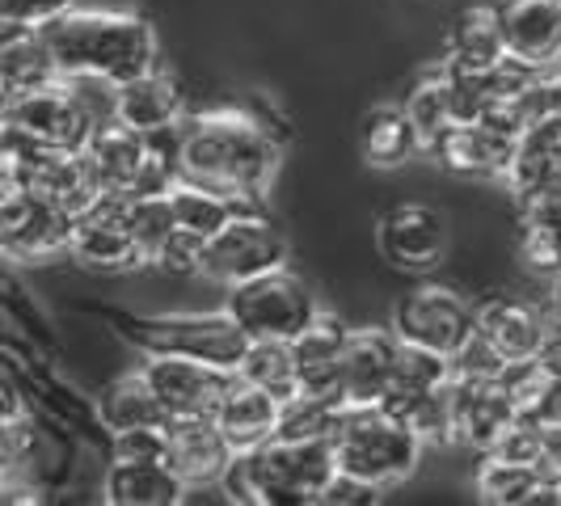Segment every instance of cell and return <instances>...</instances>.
Wrapping results in <instances>:
<instances>
[{"label":"cell","instance_id":"6da1fadb","mask_svg":"<svg viewBox=\"0 0 561 506\" xmlns=\"http://www.w3.org/2000/svg\"><path fill=\"white\" fill-rule=\"evenodd\" d=\"M275 169H279V136H271L262 114L220 106L182 118V140H178L182 177L257 203Z\"/></svg>","mask_w":561,"mask_h":506},{"label":"cell","instance_id":"7a4b0ae2","mask_svg":"<svg viewBox=\"0 0 561 506\" xmlns=\"http://www.w3.org/2000/svg\"><path fill=\"white\" fill-rule=\"evenodd\" d=\"M64 77H106L127 84L157 68V30L131 9H72L47 30Z\"/></svg>","mask_w":561,"mask_h":506},{"label":"cell","instance_id":"3957f363","mask_svg":"<svg viewBox=\"0 0 561 506\" xmlns=\"http://www.w3.org/2000/svg\"><path fill=\"white\" fill-rule=\"evenodd\" d=\"M337 478V456L330 439H266L237 451L225 473L228 503L305 506L321 503L325 485Z\"/></svg>","mask_w":561,"mask_h":506},{"label":"cell","instance_id":"277c9868","mask_svg":"<svg viewBox=\"0 0 561 506\" xmlns=\"http://www.w3.org/2000/svg\"><path fill=\"white\" fill-rule=\"evenodd\" d=\"M98 317L111 325L127 346L140 355H182V359H203L237 371L245 359L250 334L232 321V312H123L98 309Z\"/></svg>","mask_w":561,"mask_h":506},{"label":"cell","instance_id":"5b68a950","mask_svg":"<svg viewBox=\"0 0 561 506\" xmlns=\"http://www.w3.org/2000/svg\"><path fill=\"white\" fill-rule=\"evenodd\" d=\"M330 444H334L342 473L364 478L380 490L401 485L410 478L419 469L422 448H426L419 435L397 414H389L385 405H346Z\"/></svg>","mask_w":561,"mask_h":506},{"label":"cell","instance_id":"8992f818","mask_svg":"<svg viewBox=\"0 0 561 506\" xmlns=\"http://www.w3.org/2000/svg\"><path fill=\"white\" fill-rule=\"evenodd\" d=\"M225 309L232 312V321L250 337H283V342H291L321 312V304L312 300L305 279H296L291 271L279 266V271L253 275L245 283H232Z\"/></svg>","mask_w":561,"mask_h":506},{"label":"cell","instance_id":"52a82bcc","mask_svg":"<svg viewBox=\"0 0 561 506\" xmlns=\"http://www.w3.org/2000/svg\"><path fill=\"white\" fill-rule=\"evenodd\" d=\"M478 330V304H469L448 283H419L393 304V334L410 346L456 359Z\"/></svg>","mask_w":561,"mask_h":506},{"label":"cell","instance_id":"ba28073f","mask_svg":"<svg viewBox=\"0 0 561 506\" xmlns=\"http://www.w3.org/2000/svg\"><path fill=\"white\" fill-rule=\"evenodd\" d=\"M0 250L9 262H43L72 250L77 216L26 186H0Z\"/></svg>","mask_w":561,"mask_h":506},{"label":"cell","instance_id":"9c48e42d","mask_svg":"<svg viewBox=\"0 0 561 506\" xmlns=\"http://www.w3.org/2000/svg\"><path fill=\"white\" fill-rule=\"evenodd\" d=\"M127 207H131V195L102 191L93 198V207L77 216L68 257L84 271H93V275H127V271L148 266L140 241L127 228Z\"/></svg>","mask_w":561,"mask_h":506},{"label":"cell","instance_id":"30bf717a","mask_svg":"<svg viewBox=\"0 0 561 506\" xmlns=\"http://www.w3.org/2000/svg\"><path fill=\"white\" fill-rule=\"evenodd\" d=\"M4 127L22 131L26 140L43 143V148H59V152H84V143L98 131V123L81 111V102L72 97L64 77L34 89V93L9 97L4 102Z\"/></svg>","mask_w":561,"mask_h":506},{"label":"cell","instance_id":"8fae6325","mask_svg":"<svg viewBox=\"0 0 561 506\" xmlns=\"http://www.w3.org/2000/svg\"><path fill=\"white\" fill-rule=\"evenodd\" d=\"M287 262V237L283 228L262 216V211H245L237 216L232 225L207 241V279L225 283H245L253 275H266V271H279Z\"/></svg>","mask_w":561,"mask_h":506},{"label":"cell","instance_id":"7c38bea8","mask_svg":"<svg viewBox=\"0 0 561 506\" xmlns=\"http://www.w3.org/2000/svg\"><path fill=\"white\" fill-rule=\"evenodd\" d=\"M448 220L431 203H397L376 220V253L405 275H426L448 257Z\"/></svg>","mask_w":561,"mask_h":506},{"label":"cell","instance_id":"4fadbf2b","mask_svg":"<svg viewBox=\"0 0 561 506\" xmlns=\"http://www.w3.org/2000/svg\"><path fill=\"white\" fill-rule=\"evenodd\" d=\"M140 367L148 371L157 396L165 401L169 418H216L220 401L237 384V371L182 355H148Z\"/></svg>","mask_w":561,"mask_h":506},{"label":"cell","instance_id":"5bb4252c","mask_svg":"<svg viewBox=\"0 0 561 506\" xmlns=\"http://www.w3.org/2000/svg\"><path fill=\"white\" fill-rule=\"evenodd\" d=\"M451 405H456V444L490 456L494 444L511 430L515 401L503 376H451Z\"/></svg>","mask_w":561,"mask_h":506},{"label":"cell","instance_id":"9a60e30c","mask_svg":"<svg viewBox=\"0 0 561 506\" xmlns=\"http://www.w3.org/2000/svg\"><path fill=\"white\" fill-rule=\"evenodd\" d=\"M397 355H401V337L393 325H359L351 330L346 355H342V396L346 405H385V396L393 389Z\"/></svg>","mask_w":561,"mask_h":506},{"label":"cell","instance_id":"2e32d148","mask_svg":"<svg viewBox=\"0 0 561 506\" xmlns=\"http://www.w3.org/2000/svg\"><path fill=\"white\" fill-rule=\"evenodd\" d=\"M431 152L456 177H511L515 152H519V136H511L503 127L478 118V123H456V127H448Z\"/></svg>","mask_w":561,"mask_h":506},{"label":"cell","instance_id":"e0dca14e","mask_svg":"<svg viewBox=\"0 0 561 506\" xmlns=\"http://www.w3.org/2000/svg\"><path fill=\"white\" fill-rule=\"evenodd\" d=\"M478 334L503 355L506 367L540 359L545 346V312L524 296H485L478 300Z\"/></svg>","mask_w":561,"mask_h":506},{"label":"cell","instance_id":"ac0fdd59","mask_svg":"<svg viewBox=\"0 0 561 506\" xmlns=\"http://www.w3.org/2000/svg\"><path fill=\"white\" fill-rule=\"evenodd\" d=\"M169 451L165 464L186 485H216L225 481L237 448L228 444L216 418H169Z\"/></svg>","mask_w":561,"mask_h":506},{"label":"cell","instance_id":"d6986e66","mask_svg":"<svg viewBox=\"0 0 561 506\" xmlns=\"http://www.w3.org/2000/svg\"><path fill=\"white\" fill-rule=\"evenodd\" d=\"M506 51L533 68L561 64V0H499Z\"/></svg>","mask_w":561,"mask_h":506},{"label":"cell","instance_id":"ffe728a7","mask_svg":"<svg viewBox=\"0 0 561 506\" xmlns=\"http://www.w3.org/2000/svg\"><path fill=\"white\" fill-rule=\"evenodd\" d=\"M346 342H351V330H346V321L330 309H321L300 334L291 337L300 389L342 396V355H346Z\"/></svg>","mask_w":561,"mask_h":506},{"label":"cell","instance_id":"44dd1931","mask_svg":"<svg viewBox=\"0 0 561 506\" xmlns=\"http://www.w3.org/2000/svg\"><path fill=\"white\" fill-rule=\"evenodd\" d=\"M456 72L465 77H490L499 64L511 59L503 38V22H499V4H473L465 9L448 30V47H444Z\"/></svg>","mask_w":561,"mask_h":506},{"label":"cell","instance_id":"7402d4cb","mask_svg":"<svg viewBox=\"0 0 561 506\" xmlns=\"http://www.w3.org/2000/svg\"><path fill=\"white\" fill-rule=\"evenodd\" d=\"M191 485L165 460H111L102 473V498L111 506H182Z\"/></svg>","mask_w":561,"mask_h":506},{"label":"cell","instance_id":"603a6c76","mask_svg":"<svg viewBox=\"0 0 561 506\" xmlns=\"http://www.w3.org/2000/svg\"><path fill=\"white\" fill-rule=\"evenodd\" d=\"M182 118H186V89L178 84V77H169L161 68H152V72H144L118 89V123L136 127L144 136L178 127Z\"/></svg>","mask_w":561,"mask_h":506},{"label":"cell","instance_id":"cb8c5ba5","mask_svg":"<svg viewBox=\"0 0 561 506\" xmlns=\"http://www.w3.org/2000/svg\"><path fill=\"white\" fill-rule=\"evenodd\" d=\"M359 152H364V161L371 169H397L405 161H414L419 152H426L405 102L401 106L380 102V106L364 111V118H359Z\"/></svg>","mask_w":561,"mask_h":506},{"label":"cell","instance_id":"d4e9b609","mask_svg":"<svg viewBox=\"0 0 561 506\" xmlns=\"http://www.w3.org/2000/svg\"><path fill=\"white\" fill-rule=\"evenodd\" d=\"M279 410H283V396L266 393V389H257V384L237 376V384L228 389V396L220 401V410H216V422H220V430L228 435L232 448L250 451L257 444H266V439H275Z\"/></svg>","mask_w":561,"mask_h":506},{"label":"cell","instance_id":"484cf974","mask_svg":"<svg viewBox=\"0 0 561 506\" xmlns=\"http://www.w3.org/2000/svg\"><path fill=\"white\" fill-rule=\"evenodd\" d=\"M169 203H173V216H178V228L195 232L203 241L220 237L237 216L245 211H262L253 198H232L216 186H203V182H191V177H173L169 182Z\"/></svg>","mask_w":561,"mask_h":506},{"label":"cell","instance_id":"4316f807","mask_svg":"<svg viewBox=\"0 0 561 506\" xmlns=\"http://www.w3.org/2000/svg\"><path fill=\"white\" fill-rule=\"evenodd\" d=\"M98 414L106 422V430L118 435V430H136V426H165L169 410L165 401L157 396L148 371L136 367V371H118L114 380H106L98 389Z\"/></svg>","mask_w":561,"mask_h":506},{"label":"cell","instance_id":"83f0119b","mask_svg":"<svg viewBox=\"0 0 561 506\" xmlns=\"http://www.w3.org/2000/svg\"><path fill=\"white\" fill-rule=\"evenodd\" d=\"M59 59L47 43V34H22V30H4L0 43V84H4V102L34 93L43 84L59 81Z\"/></svg>","mask_w":561,"mask_h":506},{"label":"cell","instance_id":"f1b7e54d","mask_svg":"<svg viewBox=\"0 0 561 506\" xmlns=\"http://www.w3.org/2000/svg\"><path fill=\"white\" fill-rule=\"evenodd\" d=\"M549 481V464H524L506 456H485L473 478V494L485 506H524L540 503V490Z\"/></svg>","mask_w":561,"mask_h":506},{"label":"cell","instance_id":"f546056e","mask_svg":"<svg viewBox=\"0 0 561 506\" xmlns=\"http://www.w3.org/2000/svg\"><path fill=\"white\" fill-rule=\"evenodd\" d=\"M241 380H250L257 389L275 396L300 393V371H296V355H291V342L283 337H250L245 346V359L237 367Z\"/></svg>","mask_w":561,"mask_h":506},{"label":"cell","instance_id":"4dcf8cb0","mask_svg":"<svg viewBox=\"0 0 561 506\" xmlns=\"http://www.w3.org/2000/svg\"><path fill=\"white\" fill-rule=\"evenodd\" d=\"M346 410V396L337 393H300L283 396V410H279V439H330L334 435L337 418Z\"/></svg>","mask_w":561,"mask_h":506},{"label":"cell","instance_id":"1f68e13d","mask_svg":"<svg viewBox=\"0 0 561 506\" xmlns=\"http://www.w3.org/2000/svg\"><path fill=\"white\" fill-rule=\"evenodd\" d=\"M127 228H131V237L140 241L144 257H148V266H152V257L161 253V245L178 232V216H173L169 191H144V195H131Z\"/></svg>","mask_w":561,"mask_h":506},{"label":"cell","instance_id":"d6a6232c","mask_svg":"<svg viewBox=\"0 0 561 506\" xmlns=\"http://www.w3.org/2000/svg\"><path fill=\"white\" fill-rule=\"evenodd\" d=\"M72 9H77V0H0L4 30H22V34H47Z\"/></svg>","mask_w":561,"mask_h":506},{"label":"cell","instance_id":"836d02e7","mask_svg":"<svg viewBox=\"0 0 561 506\" xmlns=\"http://www.w3.org/2000/svg\"><path fill=\"white\" fill-rule=\"evenodd\" d=\"M152 266H157L161 275H173V279L203 275V271H207V241L195 237V232H186V228H178L165 245H161V253L152 257Z\"/></svg>","mask_w":561,"mask_h":506},{"label":"cell","instance_id":"e575fe53","mask_svg":"<svg viewBox=\"0 0 561 506\" xmlns=\"http://www.w3.org/2000/svg\"><path fill=\"white\" fill-rule=\"evenodd\" d=\"M68 89H72V97L81 102V111L98 123V127H106L118 118V89L123 84L106 81V77H64Z\"/></svg>","mask_w":561,"mask_h":506},{"label":"cell","instance_id":"d590c367","mask_svg":"<svg viewBox=\"0 0 561 506\" xmlns=\"http://www.w3.org/2000/svg\"><path fill=\"white\" fill-rule=\"evenodd\" d=\"M165 426H136V430H118V435L111 439V456L114 460H165V451H169Z\"/></svg>","mask_w":561,"mask_h":506},{"label":"cell","instance_id":"8d00e7d4","mask_svg":"<svg viewBox=\"0 0 561 506\" xmlns=\"http://www.w3.org/2000/svg\"><path fill=\"white\" fill-rule=\"evenodd\" d=\"M380 485H371L364 478H351V473H342L337 469V478L325 485V494H321V506H371L380 503Z\"/></svg>","mask_w":561,"mask_h":506},{"label":"cell","instance_id":"74e56055","mask_svg":"<svg viewBox=\"0 0 561 506\" xmlns=\"http://www.w3.org/2000/svg\"><path fill=\"white\" fill-rule=\"evenodd\" d=\"M545 460L549 469H561V426H545Z\"/></svg>","mask_w":561,"mask_h":506},{"label":"cell","instance_id":"f35d334b","mask_svg":"<svg viewBox=\"0 0 561 506\" xmlns=\"http://www.w3.org/2000/svg\"><path fill=\"white\" fill-rule=\"evenodd\" d=\"M553 304H561V275H558V291H553Z\"/></svg>","mask_w":561,"mask_h":506}]
</instances>
